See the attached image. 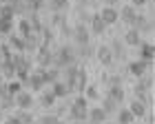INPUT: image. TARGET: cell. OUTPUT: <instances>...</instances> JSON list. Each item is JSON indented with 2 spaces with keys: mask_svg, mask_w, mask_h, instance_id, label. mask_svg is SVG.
<instances>
[{
  "mask_svg": "<svg viewBox=\"0 0 155 124\" xmlns=\"http://www.w3.org/2000/svg\"><path fill=\"white\" fill-rule=\"evenodd\" d=\"M107 95H109L111 100H115L117 104H122V102H124V86H122V84L109 86V89H107Z\"/></svg>",
  "mask_w": 155,
  "mask_h": 124,
  "instance_id": "16",
  "label": "cell"
},
{
  "mask_svg": "<svg viewBox=\"0 0 155 124\" xmlns=\"http://www.w3.org/2000/svg\"><path fill=\"white\" fill-rule=\"evenodd\" d=\"M151 0H131V5L133 7H144V5H149Z\"/></svg>",
  "mask_w": 155,
  "mask_h": 124,
  "instance_id": "42",
  "label": "cell"
},
{
  "mask_svg": "<svg viewBox=\"0 0 155 124\" xmlns=\"http://www.w3.org/2000/svg\"><path fill=\"white\" fill-rule=\"evenodd\" d=\"M111 53H113V58L124 60V42H122V40H113V44H111Z\"/></svg>",
  "mask_w": 155,
  "mask_h": 124,
  "instance_id": "28",
  "label": "cell"
},
{
  "mask_svg": "<svg viewBox=\"0 0 155 124\" xmlns=\"http://www.w3.org/2000/svg\"><path fill=\"white\" fill-rule=\"evenodd\" d=\"M36 53H38V67H51L53 64V51L49 49V44L42 42L36 49Z\"/></svg>",
  "mask_w": 155,
  "mask_h": 124,
  "instance_id": "6",
  "label": "cell"
},
{
  "mask_svg": "<svg viewBox=\"0 0 155 124\" xmlns=\"http://www.w3.org/2000/svg\"><path fill=\"white\" fill-rule=\"evenodd\" d=\"M82 93L87 95V100H95L97 95H100V93H97V86H95V84H87V86H84V91H82Z\"/></svg>",
  "mask_w": 155,
  "mask_h": 124,
  "instance_id": "36",
  "label": "cell"
},
{
  "mask_svg": "<svg viewBox=\"0 0 155 124\" xmlns=\"http://www.w3.org/2000/svg\"><path fill=\"white\" fill-rule=\"evenodd\" d=\"M7 44L11 47L13 51H25V38L20 36V33H9V40H7Z\"/></svg>",
  "mask_w": 155,
  "mask_h": 124,
  "instance_id": "18",
  "label": "cell"
},
{
  "mask_svg": "<svg viewBox=\"0 0 155 124\" xmlns=\"http://www.w3.org/2000/svg\"><path fill=\"white\" fill-rule=\"evenodd\" d=\"M18 120H20V124H31V122H36V115L29 109H18Z\"/></svg>",
  "mask_w": 155,
  "mask_h": 124,
  "instance_id": "26",
  "label": "cell"
},
{
  "mask_svg": "<svg viewBox=\"0 0 155 124\" xmlns=\"http://www.w3.org/2000/svg\"><path fill=\"white\" fill-rule=\"evenodd\" d=\"M151 89H153V80H151V75H146V73H144L142 78H140V82L135 84V89H133V93H135V100L149 102Z\"/></svg>",
  "mask_w": 155,
  "mask_h": 124,
  "instance_id": "4",
  "label": "cell"
},
{
  "mask_svg": "<svg viewBox=\"0 0 155 124\" xmlns=\"http://www.w3.org/2000/svg\"><path fill=\"white\" fill-rule=\"evenodd\" d=\"M13 18H0V33L2 36H9V33L13 31Z\"/></svg>",
  "mask_w": 155,
  "mask_h": 124,
  "instance_id": "27",
  "label": "cell"
},
{
  "mask_svg": "<svg viewBox=\"0 0 155 124\" xmlns=\"http://www.w3.org/2000/svg\"><path fill=\"white\" fill-rule=\"evenodd\" d=\"M25 38V51H36L38 47L42 44V40H40V33H29V36H22Z\"/></svg>",
  "mask_w": 155,
  "mask_h": 124,
  "instance_id": "14",
  "label": "cell"
},
{
  "mask_svg": "<svg viewBox=\"0 0 155 124\" xmlns=\"http://www.w3.org/2000/svg\"><path fill=\"white\" fill-rule=\"evenodd\" d=\"M13 102H16L18 109H31L36 100H33V95H31L29 91H22V89H20V91L13 95Z\"/></svg>",
  "mask_w": 155,
  "mask_h": 124,
  "instance_id": "8",
  "label": "cell"
},
{
  "mask_svg": "<svg viewBox=\"0 0 155 124\" xmlns=\"http://www.w3.org/2000/svg\"><path fill=\"white\" fill-rule=\"evenodd\" d=\"M104 82H107V86H113V84H122V78L120 75H104Z\"/></svg>",
  "mask_w": 155,
  "mask_h": 124,
  "instance_id": "40",
  "label": "cell"
},
{
  "mask_svg": "<svg viewBox=\"0 0 155 124\" xmlns=\"http://www.w3.org/2000/svg\"><path fill=\"white\" fill-rule=\"evenodd\" d=\"M0 53H2V56H0V60L11 58V47H9V44H2V47H0Z\"/></svg>",
  "mask_w": 155,
  "mask_h": 124,
  "instance_id": "41",
  "label": "cell"
},
{
  "mask_svg": "<svg viewBox=\"0 0 155 124\" xmlns=\"http://www.w3.org/2000/svg\"><path fill=\"white\" fill-rule=\"evenodd\" d=\"M47 5V0H25V7H27V11H40L42 7Z\"/></svg>",
  "mask_w": 155,
  "mask_h": 124,
  "instance_id": "30",
  "label": "cell"
},
{
  "mask_svg": "<svg viewBox=\"0 0 155 124\" xmlns=\"http://www.w3.org/2000/svg\"><path fill=\"white\" fill-rule=\"evenodd\" d=\"M140 42H142V33L131 27V29L124 33V44H129V47H137Z\"/></svg>",
  "mask_w": 155,
  "mask_h": 124,
  "instance_id": "15",
  "label": "cell"
},
{
  "mask_svg": "<svg viewBox=\"0 0 155 124\" xmlns=\"http://www.w3.org/2000/svg\"><path fill=\"white\" fill-rule=\"evenodd\" d=\"M73 62H75V49L71 44H64L58 51H53V64L58 69H64L67 64H73Z\"/></svg>",
  "mask_w": 155,
  "mask_h": 124,
  "instance_id": "3",
  "label": "cell"
},
{
  "mask_svg": "<svg viewBox=\"0 0 155 124\" xmlns=\"http://www.w3.org/2000/svg\"><path fill=\"white\" fill-rule=\"evenodd\" d=\"M0 84H5V78H2V73H0Z\"/></svg>",
  "mask_w": 155,
  "mask_h": 124,
  "instance_id": "45",
  "label": "cell"
},
{
  "mask_svg": "<svg viewBox=\"0 0 155 124\" xmlns=\"http://www.w3.org/2000/svg\"><path fill=\"white\" fill-rule=\"evenodd\" d=\"M42 124H55V122H60V115L58 113H47V115H42L40 118Z\"/></svg>",
  "mask_w": 155,
  "mask_h": 124,
  "instance_id": "37",
  "label": "cell"
},
{
  "mask_svg": "<svg viewBox=\"0 0 155 124\" xmlns=\"http://www.w3.org/2000/svg\"><path fill=\"white\" fill-rule=\"evenodd\" d=\"M149 69H151V62H149V60H142V58H137V60L129 62L126 71H129L131 75H135V78H142L144 73H149Z\"/></svg>",
  "mask_w": 155,
  "mask_h": 124,
  "instance_id": "5",
  "label": "cell"
},
{
  "mask_svg": "<svg viewBox=\"0 0 155 124\" xmlns=\"http://www.w3.org/2000/svg\"><path fill=\"white\" fill-rule=\"evenodd\" d=\"M71 33H73L75 44H87V42H91V38H89V36H91V31H89V27H87V24H78Z\"/></svg>",
  "mask_w": 155,
  "mask_h": 124,
  "instance_id": "10",
  "label": "cell"
},
{
  "mask_svg": "<svg viewBox=\"0 0 155 124\" xmlns=\"http://www.w3.org/2000/svg\"><path fill=\"white\" fill-rule=\"evenodd\" d=\"M49 7H51V11H64L69 7V0H51Z\"/></svg>",
  "mask_w": 155,
  "mask_h": 124,
  "instance_id": "34",
  "label": "cell"
},
{
  "mask_svg": "<svg viewBox=\"0 0 155 124\" xmlns=\"http://www.w3.org/2000/svg\"><path fill=\"white\" fill-rule=\"evenodd\" d=\"M91 56H95V47L87 42V44H78V49H75V58H91Z\"/></svg>",
  "mask_w": 155,
  "mask_h": 124,
  "instance_id": "22",
  "label": "cell"
},
{
  "mask_svg": "<svg viewBox=\"0 0 155 124\" xmlns=\"http://www.w3.org/2000/svg\"><path fill=\"white\" fill-rule=\"evenodd\" d=\"M64 78L67 82L64 84L69 86V91H84V86H87V69L82 67H75V64H67L64 67Z\"/></svg>",
  "mask_w": 155,
  "mask_h": 124,
  "instance_id": "1",
  "label": "cell"
},
{
  "mask_svg": "<svg viewBox=\"0 0 155 124\" xmlns=\"http://www.w3.org/2000/svg\"><path fill=\"white\" fill-rule=\"evenodd\" d=\"M107 118H109V113L104 111L102 106H93V109L89 106V111H87V120H89V122H93V124H102V122H107Z\"/></svg>",
  "mask_w": 155,
  "mask_h": 124,
  "instance_id": "9",
  "label": "cell"
},
{
  "mask_svg": "<svg viewBox=\"0 0 155 124\" xmlns=\"http://www.w3.org/2000/svg\"><path fill=\"white\" fill-rule=\"evenodd\" d=\"M7 5L11 7L13 16H20V13H25V11H27V7H25V0H9Z\"/></svg>",
  "mask_w": 155,
  "mask_h": 124,
  "instance_id": "29",
  "label": "cell"
},
{
  "mask_svg": "<svg viewBox=\"0 0 155 124\" xmlns=\"http://www.w3.org/2000/svg\"><path fill=\"white\" fill-rule=\"evenodd\" d=\"M13 71H16V67H13L11 58L0 60V73H2V78H13Z\"/></svg>",
  "mask_w": 155,
  "mask_h": 124,
  "instance_id": "25",
  "label": "cell"
},
{
  "mask_svg": "<svg viewBox=\"0 0 155 124\" xmlns=\"http://www.w3.org/2000/svg\"><path fill=\"white\" fill-rule=\"evenodd\" d=\"M5 2H9V0H0V5H5Z\"/></svg>",
  "mask_w": 155,
  "mask_h": 124,
  "instance_id": "46",
  "label": "cell"
},
{
  "mask_svg": "<svg viewBox=\"0 0 155 124\" xmlns=\"http://www.w3.org/2000/svg\"><path fill=\"white\" fill-rule=\"evenodd\" d=\"M51 93L55 95V100H58V98H67V95L71 93V91H69V86L64 84V82L55 80V82H51Z\"/></svg>",
  "mask_w": 155,
  "mask_h": 124,
  "instance_id": "19",
  "label": "cell"
},
{
  "mask_svg": "<svg viewBox=\"0 0 155 124\" xmlns=\"http://www.w3.org/2000/svg\"><path fill=\"white\" fill-rule=\"evenodd\" d=\"M5 89H7V93H9V95H16L20 89H22V82H20V80H13V82H9V84H5Z\"/></svg>",
  "mask_w": 155,
  "mask_h": 124,
  "instance_id": "35",
  "label": "cell"
},
{
  "mask_svg": "<svg viewBox=\"0 0 155 124\" xmlns=\"http://www.w3.org/2000/svg\"><path fill=\"white\" fill-rule=\"evenodd\" d=\"M104 2H109V5H111V7H115V5H117V2H120V0H104Z\"/></svg>",
  "mask_w": 155,
  "mask_h": 124,
  "instance_id": "44",
  "label": "cell"
},
{
  "mask_svg": "<svg viewBox=\"0 0 155 124\" xmlns=\"http://www.w3.org/2000/svg\"><path fill=\"white\" fill-rule=\"evenodd\" d=\"M115 120L120 124H131V122H135V115L131 113V109H117L115 111Z\"/></svg>",
  "mask_w": 155,
  "mask_h": 124,
  "instance_id": "21",
  "label": "cell"
},
{
  "mask_svg": "<svg viewBox=\"0 0 155 124\" xmlns=\"http://www.w3.org/2000/svg\"><path fill=\"white\" fill-rule=\"evenodd\" d=\"M100 18L104 20V24H107V27H109V24H115L117 20H120V18H117V9H115V7H111V5L104 7V9L100 11Z\"/></svg>",
  "mask_w": 155,
  "mask_h": 124,
  "instance_id": "12",
  "label": "cell"
},
{
  "mask_svg": "<svg viewBox=\"0 0 155 124\" xmlns=\"http://www.w3.org/2000/svg\"><path fill=\"white\" fill-rule=\"evenodd\" d=\"M89 31L95 33V36H102V33L107 31V24H104V20L100 18V13H93V16L89 18Z\"/></svg>",
  "mask_w": 155,
  "mask_h": 124,
  "instance_id": "11",
  "label": "cell"
},
{
  "mask_svg": "<svg viewBox=\"0 0 155 124\" xmlns=\"http://www.w3.org/2000/svg\"><path fill=\"white\" fill-rule=\"evenodd\" d=\"M7 122H9V124H20V120H18V113L9 115V118H7Z\"/></svg>",
  "mask_w": 155,
  "mask_h": 124,
  "instance_id": "43",
  "label": "cell"
},
{
  "mask_svg": "<svg viewBox=\"0 0 155 124\" xmlns=\"http://www.w3.org/2000/svg\"><path fill=\"white\" fill-rule=\"evenodd\" d=\"M133 29H137L140 33H151L153 31V20L146 18V16H140V13H135V18H133Z\"/></svg>",
  "mask_w": 155,
  "mask_h": 124,
  "instance_id": "7",
  "label": "cell"
},
{
  "mask_svg": "<svg viewBox=\"0 0 155 124\" xmlns=\"http://www.w3.org/2000/svg\"><path fill=\"white\" fill-rule=\"evenodd\" d=\"M53 102H55V95H53L51 91H45V93L40 95V104L45 106V109H51V106H53Z\"/></svg>",
  "mask_w": 155,
  "mask_h": 124,
  "instance_id": "31",
  "label": "cell"
},
{
  "mask_svg": "<svg viewBox=\"0 0 155 124\" xmlns=\"http://www.w3.org/2000/svg\"><path fill=\"white\" fill-rule=\"evenodd\" d=\"M129 109H131V113L135 115V120H142L146 115V102H142V100H135Z\"/></svg>",
  "mask_w": 155,
  "mask_h": 124,
  "instance_id": "23",
  "label": "cell"
},
{
  "mask_svg": "<svg viewBox=\"0 0 155 124\" xmlns=\"http://www.w3.org/2000/svg\"><path fill=\"white\" fill-rule=\"evenodd\" d=\"M95 56H97V60H100L104 67H109L111 62H113V53H111V47H107V44L97 47V49H95Z\"/></svg>",
  "mask_w": 155,
  "mask_h": 124,
  "instance_id": "13",
  "label": "cell"
},
{
  "mask_svg": "<svg viewBox=\"0 0 155 124\" xmlns=\"http://www.w3.org/2000/svg\"><path fill=\"white\" fill-rule=\"evenodd\" d=\"M0 120H2V109H0Z\"/></svg>",
  "mask_w": 155,
  "mask_h": 124,
  "instance_id": "47",
  "label": "cell"
},
{
  "mask_svg": "<svg viewBox=\"0 0 155 124\" xmlns=\"http://www.w3.org/2000/svg\"><path fill=\"white\" fill-rule=\"evenodd\" d=\"M31 31H33V27L29 22V18H27V20H18V33H20V36H29Z\"/></svg>",
  "mask_w": 155,
  "mask_h": 124,
  "instance_id": "32",
  "label": "cell"
},
{
  "mask_svg": "<svg viewBox=\"0 0 155 124\" xmlns=\"http://www.w3.org/2000/svg\"><path fill=\"white\" fill-rule=\"evenodd\" d=\"M137 47H140V58L153 62V58H155V49H153V44H151V42H140Z\"/></svg>",
  "mask_w": 155,
  "mask_h": 124,
  "instance_id": "20",
  "label": "cell"
},
{
  "mask_svg": "<svg viewBox=\"0 0 155 124\" xmlns=\"http://www.w3.org/2000/svg\"><path fill=\"white\" fill-rule=\"evenodd\" d=\"M27 84H29V89H33V91H40V89L45 86V82H42V75H40V71H36V73H29V78H27Z\"/></svg>",
  "mask_w": 155,
  "mask_h": 124,
  "instance_id": "24",
  "label": "cell"
},
{
  "mask_svg": "<svg viewBox=\"0 0 155 124\" xmlns=\"http://www.w3.org/2000/svg\"><path fill=\"white\" fill-rule=\"evenodd\" d=\"M67 111H69V120H73V122H87V111H89L87 95H78Z\"/></svg>",
  "mask_w": 155,
  "mask_h": 124,
  "instance_id": "2",
  "label": "cell"
},
{
  "mask_svg": "<svg viewBox=\"0 0 155 124\" xmlns=\"http://www.w3.org/2000/svg\"><path fill=\"white\" fill-rule=\"evenodd\" d=\"M135 13H137V11H135V7H133V5H126V7H122V9L117 11V18H120V20H124L126 24H131V22H133V18H135Z\"/></svg>",
  "mask_w": 155,
  "mask_h": 124,
  "instance_id": "17",
  "label": "cell"
},
{
  "mask_svg": "<svg viewBox=\"0 0 155 124\" xmlns=\"http://www.w3.org/2000/svg\"><path fill=\"white\" fill-rule=\"evenodd\" d=\"M0 18H16V16H13V11H11V7L9 5H0Z\"/></svg>",
  "mask_w": 155,
  "mask_h": 124,
  "instance_id": "39",
  "label": "cell"
},
{
  "mask_svg": "<svg viewBox=\"0 0 155 124\" xmlns=\"http://www.w3.org/2000/svg\"><path fill=\"white\" fill-rule=\"evenodd\" d=\"M117 106H120V104H117L115 100H111L109 95H107V98H104V102H102V109H104V111H107L109 115H111V113H115V111H117Z\"/></svg>",
  "mask_w": 155,
  "mask_h": 124,
  "instance_id": "33",
  "label": "cell"
},
{
  "mask_svg": "<svg viewBox=\"0 0 155 124\" xmlns=\"http://www.w3.org/2000/svg\"><path fill=\"white\" fill-rule=\"evenodd\" d=\"M51 24H53V27H62V24H64V16H62L60 11H53V16H51Z\"/></svg>",
  "mask_w": 155,
  "mask_h": 124,
  "instance_id": "38",
  "label": "cell"
}]
</instances>
